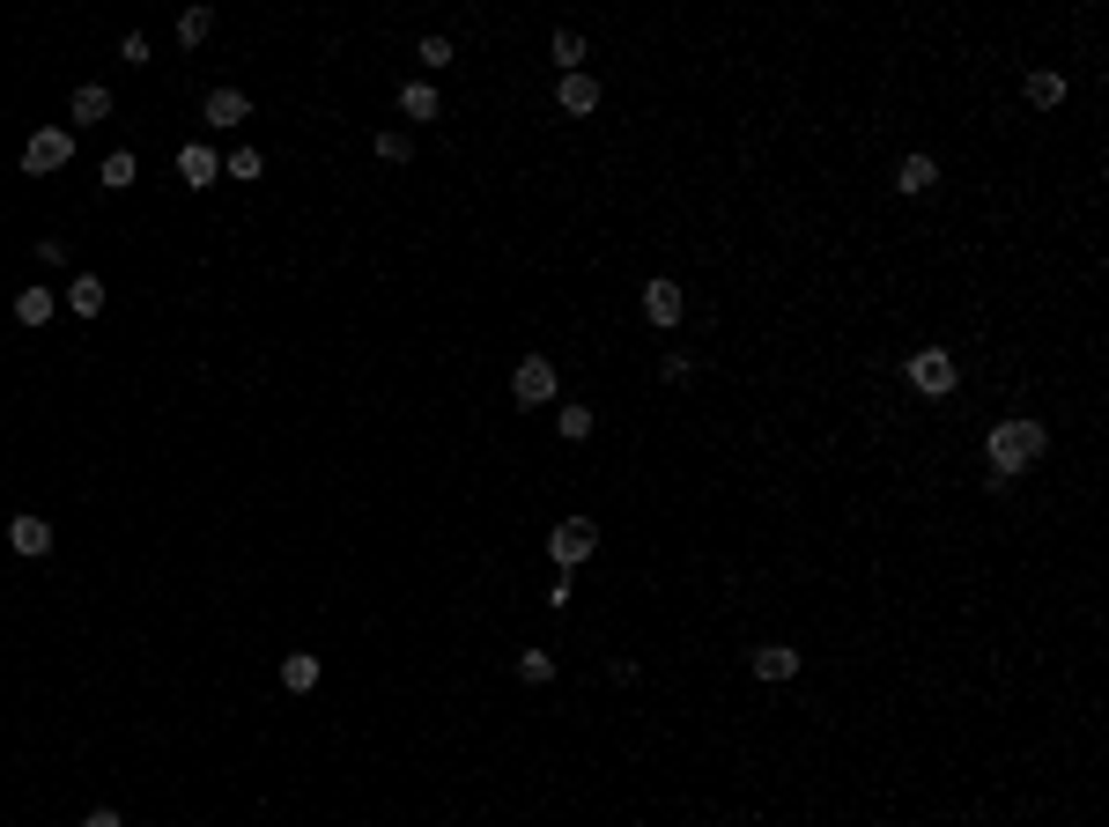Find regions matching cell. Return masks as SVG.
Wrapping results in <instances>:
<instances>
[{
	"mask_svg": "<svg viewBox=\"0 0 1109 827\" xmlns=\"http://www.w3.org/2000/svg\"><path fill=\"white\" fill-rule=\"evenodd\" d=\"M518 680L547 687V680H555V657H547V651H518Z\"/></svg>",
	"mask_w": 1109,
	"mask_h": 827,
	"instance_id": "cell-23",
	"label": "cell"
},
{
	"mask_svg": "<svg viewBox=\"0 0 1109 827\" xmlns=\"http://www.w3.org/2000/svg\"><path fill=\"white\" fill-rule=\"evenodd\" d=\"M38 259H45V267H67V237H38Z\"/></svg>",
	"mask_w": 1109,
	"mask_h": 827,
	"instance_id": "cell-27",
	"label": "cell"
},
{
	"mask_svg": "<svg viewBox=\"0 0 1109 827\" xmlns=\"http://www.w3.org/2000/svg\"><path fill=\"white\" fill-rule=\"evenodd\" d=\"M82 827H126V820H119V813H111V805H97V813H89V820H82Z\"/></svg>",
	"mask_w": 1109,
	"mask_h": 827,
	"instance_id": "cell-29",
	"label": "cell"
},
{
	"mask_svg": "<svg viewBox=\"0 0 1109 827\" xmlns=\"http://www.w3.org/2000/svg\"><path fill=\"white\" fill-rule=\"evenodd\" d=\"M555 104H563L569 119H591V111H599V82H591V74H563Z\"/></svg>",
	"mask_w": 1109,
	"mask_h": 827,
	"instance_id": "cell-10",
	"label": "cell"
},
{
	"mask_svg": "<svg viewBox=\"0 0 1109 827\" xmlns=\"http://www.w3.org/2000/svg\"><path fill=\"white\" fill-rule=\"evenodd\" d=\"M681 311H689V296H681V281H643V318L651 325H681Z\"/></svg>",
	"mask_w": 1109,
	"mask_h": 827,
	"instance_id": "cell-7",
	"label": "cell"
},
{
	"mask_svg": "<svg viewBox=\"0 0 1109 827\" xmlns=\"http://www.w3.org/2000/svg\"><path fill=\"white\" fill-rule=\"evenodd\" d=\"M67 163H74V133L67 126H38V133L23 141V171L30 178H52V171H67Z\"/></svg>",
	"mask_w": 1109,
	"mask_h": 827,
	"instance_id": "cell-2",
	"label": "cell"
},
{
	"mask_svg": "<svg viewBox=\"0 0 1109 827\" xmlns=\"http://www.w3.org/2000/svg\"><path fill=\"white\" fill-rule=\"evenodd\" d=\"M932 185H939V163H932V155H903V163H895V193H932Z\"/></svg>",
	"mask_w": 1109,
	"mask_h": 827,
	"instance_id": "cell-12",
	"label": "cell"
},
{
	"mask_svg": "<svg viewBox=\"0 0 1109 827\" xmlns=\"http://www.w3.org/2000/svg\"><path fill=\"white\" fill-rule=\"evenodd\" d=\"M319 673H326L319 651H289V657H281V687H289V695H311V687H319Z\"/></svg>",
	"mask_w": 1109,
	"mask_h": 827,
	"instance_id": "cell-14",
	"label": "cell"
},
{
	"mask_svg": "<svg viewBox=\"0 0 1109 827\" xmlns=\"http://www.w3.org/2000/svg\"><path fill=\"white\" fill-rule=\"evenodd\" d=\"M399 111H407V119H437V89H429V82H407V89H399Z\"/></svg>",
	"mask_w": 1109,
	"mask_h": 827,
	"instance_id": "cell-21",
	"label": "cell"
},
{
	"mask_svg": "<svg viewBox=\"0 0 1109 827\" xmlns=\"http://www.w3.org/2000/svg\"><path fill=\"white\" fill-rule=\"evenodd\" d=\"M1051 451V429L1035 421V414H1006L999 429L984 437V459H991V487H1006L1013 473H1028L1035 459Z\"/></svg>",
	"mask_w": 1109,
	"mask_h": 827,
	"instance_id": "cell-1",
	"label": "cell"
},
{
	"mask_svg": "<svg viewBox=\"0 0 1109 827\" xmlns=\"http://www.w3.org/2000/svg\"><path fill=\"white\" fill-rule=\"evenodd\" d=\"M52 539H60V533H52V525H45V517H38V511L8 517V547H15V555H23V561H45V555H52Z\"/></svg>",
	"mask_w": 1109,
	"mask_h": 827,
	"instance_id": "cell-6",
	"label": "cell"
},
{
	"mask_svg": "<svg viewBox=\"0 0 1109 827\" xmlns=\"http://www.w3.org/2000/svg\"><path fill=\"white\" fill-rule=\"evenodd\" d=\"M903 369H910V385L925 391V399H947V391L961 385V369H955V355H947V347H917Z\"/></svg>",
	"mask_w": 1109,
	"mask_h": 827,
	"instance_id": "cell-3",
	"label": "cell"
},
{
	"mask_svg": "<svg viewBox=\"0 0 1109 827\" xmlns=\"http://www.w3.org/2000/svg\"><path fill=\"white\" fill-rule=\"evenodd\" d=\"M1028 104H1035V111H1058V104H1065V74L1035 67V74H1028Z\"/></svg>",
	"mask_w": 1109,
	"mask_h": 827,
	"instance_id": "cell-16",
	"label": "cell"
},
{
	"mask_svg": "<svg viewBox=\"0 0 1109 827\" xmlns=\"http://www.w3.org/2000/svg\"><path fill=\"white\" fill-rule=\"evenodd\" d=\"M259 171H267V155H259V148H230V155H222V178H237V185H252Z\"/></svg>",
	"mask_w": 1109,
	"mask_h": 827,
	"instance_id": "cell-20",
	"label": "cell"
},
{
	"mask_svg": "<svg viewBox=\"0 0 1109 827\" xmlns=\"http://www.w3.org/2000/svg\"><path fill=\"white\" fill-rule=\"evenodd\" d=\"M415 60H422V67H451V37H422Z\"/></svg>",
	"mask_w": 1109,
	"mask_h": 827,
	"instance_id": "cell-26",
	"label": "cell"
},
{
	"mask_svg": "<svg viewBox=\"0 0 1109 827\" xmlns=\"http://www.w3.org/2000/svg\"><path fill=\"white\" fill-rule=\"evenodd\" d=\"M591 547H599V525H591V517H563V525L547 533V555H555V569H577V561H591Z\"/></svg>",
	"mask_w": 1109,
	"mask_h": 827,
	"instance_id": "cell-4",
	"label": "cell"
},
{
	"mask_svg": "<svg viewBox=\"0 0 1109 827\" xmlns=\"http://www.w3.org/2000/svg\"><path fill=\"white\" fill-rule=\"evenodd\" d=\"M747 673H755V680H791V673H799V651H791V643H763V651H747Z\"/></svg>",
	"mask_w": 1109,
	"mask_h": 827,
	"instance_id": "cell-9",
	"label": "cell"
},
{
	"mask_svg": "<svg viewBox=\"0 0 1109 827\" xmlns=\"http://www.w3.org/2000/svg\"><path fill=\"white\" fill-rule=\"evenodd\" d=\"M178 178L200 193V185H215V178H222V155L207 141H185V148H178Z\"/></svg>",
	"mask_w": 1109,
	"mask_h": 827,
	"instance_id": "cell-8",
	"label": "cell"
},
{
	"mask_svg": "<svg viewBox=\"0 0 1109 827\" xmlns=\"http://www.w3.org/2000/svg\"><path fill=\"white\" fill-rule=\"evenodd\" d=\"M555 429H563V443H585L591 437V407H563V414H555Z\"/></svg>",
	"mask_w": 1109,
	"mask_h": 827,
	"instance_id": "cell-24",
	"label": "cell"
},
{
	"mask_svg": "<svg viewBox=\"0 0 1109 827\" xmlns=\"http://www.w3.org/2000/svg\"><path fill=\"white\" fill-rule=\"evenodd\" d=\"M555 385H563V377H555V363H547V355H525V363L511 369V399H518V407H547V399H555Z\"/></svg>",
	"mask_w": 1109,
	"mask_h": 827,
	"instance_id": "cell-5",
	"label": "cell"
},
{
	"mask_svg": "<svg viewBox=\"0 0 1109 827\" xmlns=\"http://www.w3.org/2000/svg\"><path fill=\"white\" fill-rule=\"evenodd\" d=\"M67 311L74 318H97L104 311V281H97V273H74V281H67Z\"/></svg>",
	"mask_w": 1109,
	"mask_h": 827,
	"instance_id": "cell-15",
	"label": "cell"
},
{
	"mask_svg": "<svg viewBox=\"0 0 1109 827\" xmlns=\"http://www.w3.org/2000/svg\"><path fill=\"white\" fill-rule=\"evenodd\" d=\"M377 155H385V163H407V155H415V141L393 126V133H377Z\"/></svg>",
	"mask_w": 1109,
	"mask_h": 827,
	"instance_id": "cell-25",
	"label": "cell"
},
{
	"mask_svg": "<svg viewBox=\"0 0 1109 827\" xmlns=\"http://www.w3.org/2000/svg\"><path fill=\"white\" fill-rule=\"evenodd\" d=\"M104 185H111V193H126V185H134V178H141V163H134V148H111V155H104Z\"/></svg>",
	"mask_w": 1109,
	"mask_h": 827,
	"instance_id": "cell-18",
	"label": "cell"
},
{
	"mask_svg": "<svg viewBox=\"0 0 1109 827\" xmlns=\"http://www.w3.org/2000/svg\"><path fill=\"white\" fill-rule=\"evenodd\" d=\"M200 111H207V126H245L252 119V97H245V89H207Z\"/></svg>",
	"mask_w": 1109,
	"mask_h": 827,
	"instance_id": "cell-11",
	"label": "cell"
},
{
	"mask_svg": "<svg viewBox=\"0 0 1109 827\" xmlns=\"http://www.w3.org/2000/svg\"><path fill=\"white\" fill-rule=\"evenodd\" d=\"M577 599V584H569V569H555V584H547V606H569Z\"/></svg>",
	"mask_w": 1109,
	"mask_h": 827,
	"instance_id": "cell-28",
	"label": "cell"
},
{
	"mask_svg": "<svg viewBox=\"0 0 1109 827\" xmlns=\"http://www.w3.org/2000/svg\"><path fill=\"white\" fill-rule=\"evenodd\" d=\"M547 52H555V67H563V74H585V37H577V30H555Z\"/></svg>",
	"mask_w": 1109,
	"mask_h": 827,
	"instance_id": "cell-19",
	"label": "cell"
},
{
	"mask_svg": "<svg viewBox=\"0 0 1109 827\" xmlns=\"http://www.w3.org/2000/svg\"><path fill=\"white\" fill-rule=\"evenodd\" d=\"M52 311H60V296H52V289H23V296H15V318H23V325H52Z\"/></svg>",
	"mask_w": 1109,
	"mask_h": 827,
	"instance_id": "cell-17",
	"label": "cell"
},
{
	"mask_svg": "<svg viewBox=\"0 0 1109 827\" xmlns=\"http://www.w3.org/2000/svg\"><path fill=\"white\" fill-rule=\"evenodd\" d=\"M207 30H215V8H185L178 15V45H207Z\"/></svg>",
	"mask_w": 1109,
	"mask_h": 827,
	"instance_id": "cell-22",
	"label": "cell"
},
{
	"mask_svg": "<svg viewBox=\"0 0 1109 827\" xmlns=\"http://www.w3.org/2000/svg\"><path fill=\"white\" fill-rule=\"evenodd\" d=\"M67 111H74V126H104L111 119V89H104V82H82Z\"/></svg>",
	"mask_w": 1109,
	"mask_h": 827,
	"instance_id": "cell-13",
	"label": "cell"
}]
</instances>
